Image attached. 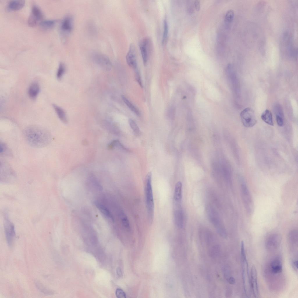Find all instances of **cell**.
<instances>
[{"instance_id":"obj_1","label":"cell","mask_w":298,"mask_h":298,"mask_svg":"<svg viewBox=\"0 0 298 298\" xmlns=\"http://www.w3.org/2000/svg\"><path fill=\"white\" fill-rule=\"evenodd\" d=\"M26 141L31 146L37 148L47 146L52 139L50 132L42 127L32 125L25 128L24 131Z\"/></svg>"},{"instance_id":"obj_2","label":"cell","mask_w":298,"mask_h":298,"mask_svg":"<svg viewBox=\"0 0 298 298\" xmlns=\"http://www.w3.org/2000/svg\"><path fill=\"white\" fill-rule=\"evenodd\" d=\"M241 253L242 269V278L244 294L248 298L250 297L251 291L250 278L249 274L248 264L246 259L244 243L242 241Z\"/></svg>"},{"instance_id":"obj_3","label":"cell","mask_w":298,"mask_h":298,"mask_svg":"<svg viewBox=\"0 0 298 298\" xmlns=\"http://www.w3.org/2000/svg\"><path fill=\"white\" fill-rule=\"evenodd\" d=\"M145 192L148 217L149 221H152L154 213V203L152 186V173L147 174L145 181Z\"/></svg>"},{"instance_id":"obj_4","label":"cell","mask_w":298,"mask_h":298,"mask_svg":"<svg viewBox=\"0 0 298 298\" xmlns=\"http://www.w3.org/2000/svg\"><path fill=\"white\" fill-rule=\"evenodd\" d=\"M207 212L210 220L218 234L223 238H226L227 235L226 230L220 219L217 212L211 207H209L208 208Z\"/></svg>"},{"instance_id":"obj_5","label":"cell","mask_w":298,"mask_h":298,"mask_svg":"<svg viewBox=\"0 0 298 298\" xmlns=\"http://www.w3.org/2000/svg\"><path fill=\"white\" fill-rule=\"evenodd\" d=\"M240 116L243 125L246 127L253 126L257 120L254 111L251 108H247L241 113Z\"/></svg>"},{"instance_id":"obj_6","label":"cell","mask_w":298,"mask_h":298,"mask_svg":"<svg viewBox=\"0 0 298 298\" xmlns=\"http://www.w3.org/2000/svg\"><path fill=\"white\" fill-rule=\"evenodd\" d=\"M241 190L242 198L245 209L248 213L251 214L253 211V204L251 194L245 184H242Z\"/></svg>"},{"instance_id":"obj_7","label":"cell","mask_w":298,"mask_h":298,"mask_svg":"<svg viewBox=\"0 0 298 298\" xmlns=\"http://www.w3.org/2000/svg\"><path fill=\"white\" fill-rule=\"evenodd\" d=\"M139 47L144 65H146L151 50L152 43L148 37L143 38L140 42Z\"/></svg>"},{"instance_id":"obj_8","label":"cell","mask_w":298,"mask_h":298,"mask_svg":"<svg viewBox=\"0 0 298 298\" xmlns=\"http://www.w3.org/2000/svg\"><path fill=\"white\" fill-rule=\"evenodd\" d=\"M43 14L41 10L36 5H33L31 14L28 20L29 26L34 27L39 24L43 18Z\"/></svg>"},{"instance_id":"obj_9","label":"cell","mask_w":298,"mask_h":298,"mask_svg":"<svg viewBox=\"0 0 298 298\" xmlns=\"http://www.w3.org/2000/svg\"><path fill=\"white\" fill-rule=\"evenodd\" d=\"M15 177V172L9 164L3 161H1V180L5 182H10Z\"/></svg>"},{"instance_id":"obj_10","label":"cell","mask_w":298,"mask_h":298,"mask_svg":"<svg viewBox=\"0 0 298 298\" xmlns=\"http://www.w3.org/2000/svg\"><path fill=\"white\" fill-rule=\"evenodd\" d=\"M93 55L94 61L102 69L106 71H109L111 70V63L107 56L99 53H94Z\"/></svg>"},{"instance_id":"obj_11","label":"cell","mask_w":298,"mask_h":298,"mask_svg":"<svg viewBox=\"0 0 298 298\" xmlns=\"http://www.w3.org/2000/svg\"><path fill=\"white\" fill-rule=\"evenodd\" d=\"M4 226L7 242L9 246H10L13 244L15 236L14 226L13 224L6 218L4 219Z\"/></svg>"},{"instance_id":"obj_12","label":"cell","mask_w":298,"mask_h":298,"mask_svg":"<svg viewBox=\"0 0 298 298\" xmlns=\"http://www.w3.org/2000/svg\"><path fill=\"white\" fill-rule=\"evenodd\" d=\"M281 235L279 234L274 233L269 235L267 238L265 244L267 249L269 251H274L279 247L281 241Z\"/></svg>"},{"instance_id":"obj_13","label":"cell","mask_w":298,"mask_h":298,"mask_svg":"<svg viewBox=\"0 0 298 298\" xmlns=\"http://www.w3.org/2000/svg\"><path fill=\"white\" fill-rule=\"evenodd\" d=\"M136 49L133 44H131L126 55L127 62L129 66L135 70L137 69Z\"/></svg>"},{"instance_id":"obj_14","label":"cell","mask_w":298,"mask_h":298,"mask_svg":"<svg viewBox=\"0 0 298 298\" xmlns=\"http://www.w3.org/2000/svg\"><path fill=\"white\" fill-rule=\"evenodd\" d=\"M250 282L251 290L254 297H258L259 293L258 284L257 273L256 268L254 265H253L251 268Z\"/></svg>"},{"instance_id":"obj_15","label":"cell","mask_w":298,"mask_h":298,"mask_svg":"<svg viewBox=\"0 0 298 298\" xmlns=\"http://www.w3.org/2000/svg\"><path fill=\"white\" fill-rule=\"evenodd\" d=\"M180 203L174 202V216L176 224L178 227L182 228L183 224V216Z\"/></svg>"},{"instance_id":"obj_16","label":"cell","mask_w":298,"mask_h":298,"mask_svg":"<svg viewBox=\"0 0 298 298\" xmlns=\"http://www.w3.org/2000/svg\"><path fill=\"white\" fill-rule=\"evenodd\" d=\"M25 1L21 0L10 1L8 3V9L13 11L17 10L22 9L24 6Z\"/></svg>"},{"instance_id":"obj_17","label":"cell","mask_w":298,"mask_h":298,"mask_svg":"<svg viewBox=\"0 0 298 298\" xmlns=\"http://www.w3.org/2000/svg\"><path fill=\"white\" fill-rule=\"evenodd\" d=\"M40 91V86L38 83L33 82L29 86L28 90V94L29 97L33 99H35L38 95Z\"/></svg>"},{"instance_id":"obj_18","label":"cell","mask_w":298,"mask_h":298,"mask_svg":"<svg viewBox=\"0 0 298 298\" xmlns=\"http://www.w3.org/2000/svg\"><path fill=\"white\" fill-rule=\"evenodd\" d=\"M282 265L281 261L278 259L273 260L270 264V270L274 274H279L282 271Z\"/></svg>"},{"instance_id":"obj_19","label":"cell","mask_w":298,"mask_h":298,"mask_svg":"<svg viewBox=\"0 0 298 298\" xmlns=\"http://www.w3.org/2000/svg\"><path fill=\"white\" fill-rule=\"evenodd\" d=\"M72 27V19L69 16L65 17L63 20L61 29L62 31L65 32H70Z\"/></svg>"},{"instance_id":"obj_20","label":"cell","mask_w":298,"mask_h":298,"mask_svg":"<svg viewBox=\"0 0 298 298\" xmlns=\"http://www.w3.org/2000/svg\"><path fill=\"white\" fill-rule=\"evenodd\" d=\"M182 185L180 181L176 183L175 188L174 194V201L180 202L182 199Z\"/></svg>"},{"instance_id":"obj_21","label":"cell","mask_w":298,"mask_h":298,"mask_svg":"<svg viewBox=\"0 0 298 298\" xmlns=\"http://www.w3.org/2000/svg\"><path fill=\"white\" fill-rule=\"evenodd\" d=\"M95 203L97 207L102 213L111 220L113 221V218L111 213L105 206L97 201L95 202Z\"/></svg>"},{"instance_id":"obj_22","label":"cell","mask_w":298,"mask_h":298,"mask_svg":"<svg viewBox=\"0 0 298 298\" xmlns=\"http://www.w3.org/2000/svg\"><path fill=\"white\" fill-rule=\"evenodd\" d=\"M53 107L60 119L64 123H67V118L64 111L55 104H53Z\"/></svg>"},{"instance_id":"obj_23","label":"cell","mask_w":298,"mask_h":298,"mask_svg":"<svg viewBox=\"0 0 298 298\" xmlns=\"http://www.w3.org/2000/svg\"><path fill=\"white\" fill-rule=\"evenodd\" d=\"M261 117L262 119L266 123L271 126L274 125L272 114L269 110H265L262 114Z\"/></svg>"},{"instance_id":"obj_24","label":"cell","mask_w":298,"mask_h":298,"mask_svg":"<svg viewBox=\"0 0 298 298\" xmlns=\"http://www.w3.org/2000/svg\"><path fill=\"white\" fill-rule=\"evenodd\" d=\"M0 153L3 156L10 157L12 153L7 146L4 142H0Z\"/></svg>"},{"instance_id":"obj_25","label":"cell","mask_w":298,"mask_h":298,"mask_svg":"<svg viewBox=\"0 0 298 298\" xmlns=\"http://www.w3.org/2000/svg\"><path fill=\"white\" fill-rule=\"evenodd\" d=\"M168 32V27L167 20L165 17L163 21V31L162 37V42L164 44L167 40Z\"/></svg>"},{"instance_id":"obj_26","label":"cell","mask_w":298,"mask_h":298,"mask_svg":"<svg viewBox=\"0 0 298 298\" xmlns=\"http://www.w3.org/2000/svg\"><path fill=\"white\" fill-rule=\"evenodd\" d=\"M55 23L56 21L54 20H42L40 23L39 25L43 29L47 30L52 28L55 25Z\"/></svg>"},{"instance_id":"obj_27","label":"cell","mask_w":298,"mask_h":298,"mask_svg":"<svg viewBox=\"0 0 298 298\" xmlns=\"http://www.w3.org/2000/svg\"><path fill=\"white\" fill-rule=\"evenodd\" d=\"M121 98L123 102L137 116H139L140 113L138 110L123 95H122Z\"/></svg>"},{"instance_id":"obj_28","label":"cell","mask_w":298,"mask_h":298,"mask_svg":"<svg viewBox=\"0 0 298 298\" xmlns=\"http://www.w3.org/2000/svg\"><path fill=\"white\" fill-rule=\"evenodd\" d=\"M35 285L37 288L42 293L47 295H52L54 292L52 290L47 288L43 286L41 283L37 281L35 282Z\"/></svg>"},{"instance_id":"obj_29","label":"cell","mask_w":298,"mask_h":298,"mask_svg":"<svg viewBox=\"0 0 298 298\" xmlns=\"http://www.w3.org/2000/svg\"><path fill=\"white\" fill-rule=\"evenodd\" d=\"M108 147L109 148L111 149L114 148H116L119 149H121L126 151H128V150L123 146L118 140H115L112 141L108 145Z\"/></svg>"},{"instance_id":"obj_30","label":"cell","mask_w":298,"mask_h":298,"mask_svg":"<svg viewBox=\"0 0 298 298\" xmlns=\"http://www.w3.org/2000/svg\"><path fill=\"white\" fill-rule=\"evenodd\" d=\"M65 68L64 65L62 63L59 64L56 73V77L58 80H60L65 72Z\"/></svg>"},{"instance_id":"obj_31","label":"cell","mask_w":298,"mask_h":298,"mask_svg":"<svg viewBox=\"0 0 298 298\" xmlns=\"http://www.w3.org/2000/svg\"><path fill=\"white\" fill-rule=\"evenodd\" d=\"M274 109L276 116H278L283 118V111L281 106L280 104H275Z\"/></svg>"},{"instance_id":"obj_32","label":"cell","mask_w":298,"mask_h":298,"mask_svg":"<svg viewBox=\"0 0 298 298\" xmlns=\"http://www.w3.org/2000/svg\"><path fill=\"white\" fill-rule=\"evenodd\" d=\"M288 238L290 241L292 242L296 241L298 238L297 230L294 229L291 230L289 233Z\"/></svg>"},{"instance_id":"obj_33","label":"cell","mask_w":298,"mask_h":298,"mask_svg":"<svg viewBox=\"0 0 298 298\" xmlns=\"http://www.w3.org/2000/svg\"><path fill=\"white\" fill-rule=\"evenodd\" d=\"M130 125L134 132L137 134L140 133V130L135 122L131 119H129Z\"/></svg>"},{"instance_id":"obj_34","label":"cell","mask_w":298,"mask_h":298,"mask_svg":"<svg viewBox=\"0 0 298 298\" xmlns=\"http://www.w3.org/2000/svg\"><path fill=\"white\" fill-rule=\"evenodd\" d=\"M234 16V13L233 11L232 10H230L226 13L225 19L228 22L230 23L233 21Z\"/></svg>"},{"instance_id":"obj_35","label":"cell","mask_w":298,"mask_h":298,"mask_svg":"<svg viewBox=\"0 0 298 298\" xmlns=\"http://www.w3.org/2000/svg\"><path fill=\"white\" fill-rule=\"evenodd\" d=\"M116 295L118 298H125L126 295L125 292L121 289L117 288L116 291Z\"/></svg>"},{"instance_id":"obj_36","label":"cell","mask_w":298,"mask_h":298,"mask_svg":"<svg viewBox=\"0 0 298 298\" xmlns=\"http://www.w3.org/2000/svg\"><path fill=\"white\" fill-rule=\"evenodd\" d=\"M135 77L136 80L138 82L139 84L141 87H143V85L142 82L141 77L139 72L138 69L135 70Z\"/></svg>"},{"instance_id":"obj_37","label":"cell","mask_w":298,"mask_h":298,"mask_svg":"<svg viewBox=\"0 0 298 298\" xmlns=\"http://www.w3.org/2000/svg\"><path fill=\"white\" fill-rule=\"evenodd\" d=\"M277 123L279 126H282L283 125V118L278 116H276Z\"/></svg>"},{"instance_id":"obj_38","label":"cell","mask_w":298,"mask_h":298,"mask_svg":"<svg viewBox=\"0 0 298 298\" xmlns=\"http://www.w3.org/2000/svg\"><path fill=\"white\" fill-rule=\"evenodd\" d=\"M194 5L196 10L197 11H199L200 7V4L199 1L198 0L195 1L194 2Z\"/></svg>"},{"instance_id":"obj_39","label":"cell","mask_w":298,"mask_h":298,"mask_svg":"<svg viewBox=\"0 0 298 298\" xmlns=\"http://www.w3.org/2000/svg\"><path fill=\"white\" fill-rule=\"evenodd\" d=\"M228 281L230 284H234L235 282V280L232 277H230L228 278Z\"/></svg>"},{"instance_id":"obj_40","label":"cell","mask_w":298,"mask_h":298,"mask_svg":"<svg viewBox=\"0 0 298 298\" xmlns=\"http://www.w3.org/2000/svg\"><path fill=\"white\" fill-rule=\"evenodd\" d=\"M292 265L294 269L297 270L298 269V260H294L292 262Z\"/></svg>"},{"instance_id":"obj_41","label":"cell","mask_w":298,"mask_h":298,"mask_svg":"<svg viewBox=\"0 0 298 298\" xmlns=\"http://www.w3.org/2000/svg\"><path fill=\"white\" fill-rule=\"evenodd\" d=\"M116 271L117 275L120 276H121L122 274L120 269L119 268H118Z\"/></svg>"}]
</instances>
